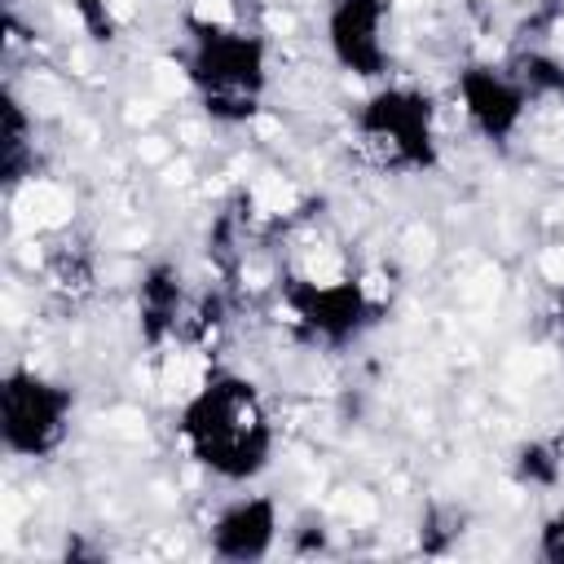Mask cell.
I'll return each mask as SVG.
<instances>
[{"mask_svg": "<svg viewBox=\"0 0 564 564\" xmlns=\"http://www.w3.org/2000/svg\"><path fill=\"white\" fill-rule=\"evenodd\" d=\"M176 66L216 128H242L269 97V35L247 22L229 0H194L181 13Z\"/></svg>", "mask_w": 564, "mask_h": 564, "instance_id": "obj_1", "label": "cell"}, {"mask_svg": "<svg viewBox=\"0 0 564 564\" xmlns=\"http://www.w3.org/2000/svg\"><path fill=\"white\" fill-rule=\"evenodd\" d=\"M181 454L220 485H251L269 471L278 454V423L256 388L238 370H207L176 410Z\"/></svg>", "mask_w": 564, "mask_h": 564, "instance_id": "obj_2", "label": "cell"}, {"mask_svg": "<svg viewBox=\"0 0 564 564\" xmlns=\"http://www.w3.org/2000/svg\"><path fill=\"white\" fill-rule=\"evenodd\" d=\"M352 141L388 176H427L441 167L436 101L414 84H375L352 106Z\"/></svg>", "mask_w": 564, "mask_h": 564, "instance_id": "obj_3", "label": "cell"}, {"mask_svg": "<svg viewBox=\"0 0 564 564\" xmlns=\"http://www.w3.org/2000/svg\"><path fill=\"white\" fill-rule=\"evenodd\" d=\"M278 300L295 335L317 348H348L383 317V300L352 273H282Z\"/></svg>", "mask_w": 564, "mask_h": 564, "instance_id": "obj_4", "label": "cell"}, {"mask_svg": "<svg viewBox=\"0 0 564 564\" xmlns=\"http://www.w3.org/2000/svg\"><path fill=\"white\" fill-rule=\"evenodd\" d=\"M75 423V388L35 370L9 366L0 375V445L9 458L44 463L53 458Z\"/></svg>", "mask_w": 564, "mask_h": 564, "instance_id": "obj_5", "label": "cell"}, {"mask_svg": "<svg viewBox=\"0 0 564 564\" xmlns=\"http://www.w3.org/2000/svg\"><path fill=\"white\" fill-rule=\"evenodd\" d=\"M454 101L467 119V128L489 145V150H511L516 137L529 123V110L538 106L520 75L498 62H467L454 75Z\"/></svg>", "mask_w": 564, "mask_h": 564, "instance_id": "obj_6", "label": "cell"}, {"mask_svg": "<svg viewBox=\"0 0 564 564\" xmlns=\"http://www.w3.org/2000/svg\"><path fill=\"white\" fill-rule=\"evenodd\" d=\"M322 40L344 75L379 84L392 66V0H326Z\"/></svg>", "mask_w": 564, "mask_h": 564, "instance_id": "obj_7", "label": "cell"}, {"mask_svg": "<svg viewBox=\"0 0 564 564\" xmlns=\"http://www.w3.org/2000/svg\"><path fill=\"white\" fill-rule=\"evenodd\" d=\"M282 507L269 494H234L207 520V555L220 564H260L282 542Z\"/></svg>", "mask_w": 564, "mask_h": 564, "instance_id": "obj_8", "label": "cell"}, {"mask_svg": "<svg viewBox=\"0 0 564 564\" xmlns=\"http://www.w3.org/2000/svg\"><path fill=\"white\" fill-rule=\"evenodd\" d=\"M189 313H194V295L185 286L181 264L172 260H150L137 273V291H132V317H137V339L150 352H163L172 344H185L189 330Z\"/></svg>", "mask_w": 564, "mask_h": 564, "instance_id": "obj_9", "label": "cell"}, {"mask_svg": "<svg viewBox=\"0 0 564 564\" xmlns=\"http://www.w3.org/2000/svg\"><path fill=\"white\" fill-rule=\"evenodd\" d=\"M40 167V141H35V115L26 110V101L4 88L0 93V185L13 194L18 185H26Z\"/></svg>", "mask_w": 564, "mask_h": 564, "instance_id": "obj_10", "label": "cell"}, {"mask_svg": "<svg viewBox=\"0 0 564 564\" xmlns=\"http://www.w3.org/2000/svg\"><path fill=\"white\" fill-rule=\"evenodd\" d=\"M507 476L529 494H555L564 480V436L560 432L524 436L507 458Z\"/></svg>", "mask_w": 564, "mask_h": 564, "instance_id": "obj_11", "label": "cell"}, {"mask_svg": "<svg viewBox=\"0 0 564 564\" xmlns=\"http://www.w3.org/2000/svg\"><path fill=\"white\" fill-rule=\"evenodd\" d=\"M467 538V511L458 502H445V498H432L423 511H419V524H414V546L423 555H449L458 542Z\"/></svg>", "mask_w": 564, "mask_h": 564, "instance_id": "obj_12", "label": "cell"}, {"mask_svg": "<svg viewBox=\"0 0 564 564\" xmlns=\"http://www.w3.org/2000/svg\"><path fill=\"white\" fill-rule=\"evenodd\" d=\"M520 84L529 88L533 101H564V62L546 48H520L511 62H507Z\"/></svg>", "mask_w": 564, "mask_h": 564, "instance_id": "obj_13", "label": "cell"}, {"mask_svg": "<svg viewBox=\"0 0 564 564\" xmlns=\"http://www.w3.org/2000/svg\"><path fill=\"white\" fill-rule=\"evenodd\" d=\"M93 278H97V269H93V256L84 251V247H57L53 251V260H48V291H57L62 300H84L88 291H93Z\"/></svg>", "mask_w": 564, "mask_h": 564, "instance_id": "obj_14", "label": "cell"}, {"mask_svg": "<svg viewBox=\"0 0 564 564\" xmlns=\"http://www.w3.org/2000/svg\"><path fill=\"white\" fill-rule=\"evenodd\" d=\"M79 31L93 40V44H115L119 40V13H115V0H66Z\"/></svg>", "mask_w": 564, "mask_h": 564, "instance_id": "obj_15", "label": "cell"}, {"mask_svg": "<svg viewBox=\"0 0 564 564\" xmlns=\"http://www.w3.org/2000/svg\"><path fill=\"white\" fill-rule=\"evenodd\" d=\"M542 564H564V507L546 511L538 524V542H533Z\"/></svg>", "mask_w": 564, "mask_h": 564, "instance_id": "obj_16", "label": "cell"}, {"mask_svg": "<svg viewBox=\"0 0 564 564\" xmlns=\"http://www.w3.org/2000/svg\"><path fill=\"white\" fill-rule=\"evenodd\" d=\"M291 546H295V551H322V546H326V529H322V520H317V524L308 520V524L291 529Z\"/></svg>", "mask_w": 564, "mask_h": 564, "instance_id": "obj_17", "label": "cell"}, {"mask_svg": "<svg viewBox=\"0 0 564 564\" xmlns=\"http://www.w3.org/2000/svg\"><path fill=\"white\" fill-rule=\"evenodd\" d=\"M555 308H560V317H564V278L555 282Z\"/></svg>", "mask_w": 564, "mask_h": 564, "instance_id": "obj_18", "label": "cell"}]
</instances>
